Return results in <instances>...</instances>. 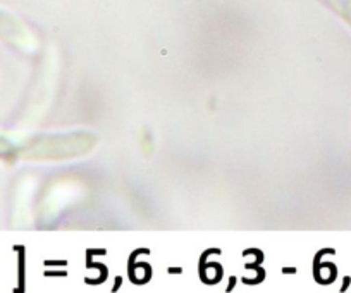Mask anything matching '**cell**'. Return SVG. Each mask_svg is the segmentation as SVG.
Listing matches in <instances>:
<instances>
[{
  "label": "cell",
  "instance_id": "1",
  "mask_svg": "<svg viewBox=\"0 0 351 293\" xmlns=\"http://www.w3.org/2000/svg\"><path fill=\"white\" fill-rule=\"evenodd\" d=\"M95 145V138L88 133L43 134L19 145V156L32 161H60L83 156Z\"/></svg>",
  "mask_w": 351,
  "mask_h": 293
},
{
  "label": "cell",
  "instance_id": "2",
  "mask_svg": "<svg viewBox=\"0 0 351 293\" xmlns=\"http://www.w3.org/2000/svg\"><path fill=\"white\" fill-rule=\"evenodd\" d=\"M0 38L19 49H28L32 40L25 26L8 12L0 11Z\"/></svg>",
  "mask_w": 351,
  "mask_h": 293
},
{
  "label": "cell",
  "instance_id": "3",
  "mask_svg": "<svg viewBox=\"0 0 351 293\" xmlns=\"http://www.w3.org/2000/svg\"><path fill=\"white\" fill-rule=\"evenodd\" d=\"M14 157H19V145L0 137V159H14Z\"/></svg>",
  "mask_w": 351,
  "mask_h": 293
}]
</instances>
